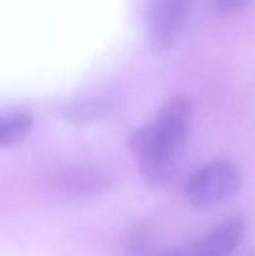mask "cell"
Returning a JSON list of instances; mask_svg holds the SVG:
<instances>
[{
  "label": "cell",
  "instance_id": "obj_2",
  "mask_svg": "<svg viewBox=\"0 0 255 256\" xmlns=\"http://www.w3.org/2000/svg\"><path fill=\"white\" fill-rule=\"evenodd\" d=\"M242 184V172L228 160H212L190 174L185 182V196L198 209L216 206L234 196Z\"/></svg>",
  "mask_w": 255,
  "mask_h": 256
},
{
  "label": "cell",
  "instance_id": "obj_5",
  "mask_svg": "<svg viewBox=\"0 0 255 256\" xmlns=\"http://www.w3.org/2000/svg\"><path fill=\"white\" fill-rule=\"evenodd\" d=\"M50 184L58 192L69 195H98L112 185V178L104 170L90 166H70L55 172Z\"/></svg>",
  "mask_w": 255,
  "mask_h": 256
},
{
  "label": "cell",
  "instance_id": "obj_10",
  "mask_svg": "<svg viewBox=\"0 0 255 256\" xmlns=\"http://www.w3.org/2000/svg\"><path fill=\"white\" fill-rule=\"evenodd\" d=\"M245 256H255V252H254V250H252V252H246V254H245Z\"/></svg>",
  "mask_w": 255,
  "mask_h": 256
},
{
  "label": "cell",
  "instance_id": "obj_7",
  "mask_svg": "<svg viewBox=\"0 0 255 256\" xmlns=\"http://www.w3.org/2000/svg\"><path fill=\"white\" fill-rule=\"evenodd\" d=\"M34 118L28 112L0 114V146H10L22 142L32 130Z\"/></svg>",
  "mask_w": 255,
  "mask_h": 256
},
{
  "label": "cell",
  "instance_id": "obj_3",
  "mask_svg": "<svg viewBox=\"0 0 255 256\" xmlns=\"http://www.w3.org/2000/svg\"><path fill=\"white\" fill-rule=\"evenodd\" d=\"M192 0H150L146 38L150 50L162 55L179 39L190 12Z\"/></svg>",
  "mask_w": 255,
  "mask_h": 256
},
{
  "label": "cell",
  "instance_id": "obj_8",
  "mask_svg": "<svg viewBox=\"0 0 255 256\" xmlns=\"http://www.w3.org/2000/svg\"><path fill=\"white\" fill-rule=\"evenodd\" d=\"M128 249L132 256H150L152 254V242L146 230L136 228L129 235Z\"/></svg>",
  "mask_w": 255,
  "mask_h": 256
},
{
  "label": "cell",
  "instance_id": "obj_4",
  "mask_svg": "<svg viewBox=\"0 0 255 256\" xmlns=\"http://www.w3.org/2000/svg\"><path fill=\"white\" fill-rule=\"evenodd\" d=\"M245 222L235 215L222 220L200 239L162 256H230L242 239Z\"/></svg>",
  "mask_w": 255,
  "mask_h": 256
},
{
  "label": "cell",
  "instance_id": "obj_6",
  "mask_svg": "<svg viewBox=\"0 0 255 256\" xmlns=\"http://www.w3.org/2000/svg\"><path fill=\"white\" fill-rule=\"evenodd\" d=\"M112 102L105 96H90L74 100L62 108L60 115L76 125L90 124L102 119L112 110Z\"/></svg>",
  "mask_w": 255,
  "mask_h": 256
},
{
  "label": "cell",
  "instance_id": "obj_9",
  "mask_svg": "<svg viewBox=\"0 0 255 256\" xmlns=\"http://www.w3.org/2000/svg\"><path fill=\"white\" fill-rule=\"evenodd\" d=\"M249 0H212V9L222 16H230L239 12Z\"/></svg>",
  "mask_w": 255,
  "mask_h": 256
},
{
  "label": "cell",
  "instance_id": "obj_1",
  "mask_svg": "<svg viewBox=\"0 0 255 256\" xmlns=\"http://www.w3.org/2000/svg\"><path fill=\"white\" fill-rule=\"evenodd\" d=\"M192 112L189 98L175 95L132 135L130 145L146 184L162 186L172 176L186 145Z\"/></svg>",
  "mask_w": 255,
  "mask_h": 256
}]
</instances>
